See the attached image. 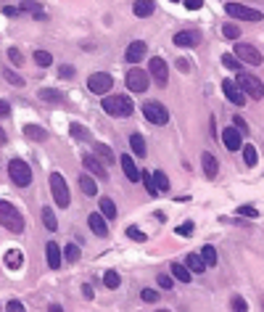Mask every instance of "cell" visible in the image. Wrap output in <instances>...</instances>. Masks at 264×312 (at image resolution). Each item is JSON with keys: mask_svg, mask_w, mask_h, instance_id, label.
I'll return each instance as SVG.
<instances>
[{"mask_svg": "<svg viewBox=\"0 0 264 312\" xmlns=\"http://www.w3.org/2000/svg\"><path fill=\"white\" fill-rule=\"evenodd\" d=\"M0 225L11 233H24V217L11 201H0Z\"/></svg>", "mask_w": 264, "mask_h": 312, "instance_id": "obj_1", "label": "cell"}, {"mask_svg": "<svg viewBox=\"0 0 264 312\" xmlns=\"http://www.w3.org/2000/svg\"><path fill=\"white\" fill-rule=\"evenodd\" d=\"M8 175H11V183L16 188H27L32 186V169L24 159H11L8 161Z\"/></svg>", "mask_w": 264, "mask_h": 312, "instance_id": "obj_2", "label": "cell"}, {"mask_svg": "<svg viewBox=\"0 0 264 312\" xmlns=\"http://www.w3.org/2000/svg\"><path fill=\"white\" fill-rule=\"evenodd\" d=\"M132 98L127 96H109L103 98V111L111 114V117H130L132 114Z\"/></svg>", "mask_w": 264, "mask_h": 312, "instance_id": "obj_3", "label": "cell"}, {"mask_svg": "<svg viewBox=\"0 0 264 312\" xmlns=\"http://www.w3.org/2000/svg\"><path fill=\"white\" fill-rule=\"evenodd\" d=\"M50 193H53V201L59 204V209H66L72 196H69V188H66V180L61 177V172H53L50 175Z\"/></svg>", "mask_w": 264, "mask_h": 312, "instance_id": "obj_4", "label": "cell"}, {"mask_svg": "<svg viewBox=\"0 0 264 312\" xmlns=\"http://www.w3.org/2000/svg\"><path fill=\"white\" fill-rule=\"evenodd\" d=\"M238 87L246 93V98H264V85L261 79L254 77V74H238Z\"/></svg>", "mask_w": 264, "mask_h": 312, "instance_id": "obj_5", "label": "cell"}, {"mask_svg": "<svg viewBox=\"0 0 264 312\" xmlns=\"http://www.w3.org/2000/svg\"><path fill=\"white\" fill-rule=\"evenodd\" d=\"M148 77H153V82L159 87H167L169 82V66L164 59H159V56H153L151 61H148Z\"/></svg>", "mask_w": 264, "mask_h": 312, "instance_id": "obj_6", "label": "cell"}, {"mask_svg": "<svg viewBox=\"0 0 264 312\" xmlns=\"http://www.w3.org/2000/svg\"><path fill=\"white\" fill-rule=\"evenodd\" d=\"M111 85H114V77L106 74V72H95V74L87 77V87H90V93H95V96L109 93Z\"/></svg>", "mask_w": 264, "mask_h": 312, "instance_id": "obj_7", "label": "cell"}, {"mask_svg": "<svg viewBox=\"0 0 264 312\" xmlns=\"http://www.w3.org/2000/svg\"><path fill=\"white\" fill-rule=\"evenodd\" d=\"M143 117L151 124H167L169 122V111L162 106V103L151 101V103H143Z\"/></svg>", "mask_w": 264, "mask_h": 312, "instance_id": "obj_8", "label": "cell"}, {"mask_svg": "<svg viewBox=\"0 0 264 312\" xmlns=\"http://www.w3.org/2000/svg\"><path fill=\"white\" fill-rule=\"evenodd\" d=\"M124 82H127V87L132 93H145L148 85H151V79H148V72H143V69H130Z\"/></svg>", "mask_w": 264, "mask_h": 312, "instance_id": "obj_9", "label": "cell"}, {"mask_svg": "<svg viewBox=\"0 0 264 312\" xmlns=\"http://www.w3.org/2000/svg\"><path fill=\"white\" fill-rule=\"evenodd\" d=\"M235 56H238L243 64H251V66H259V64L264 61V56L254 48V45H246V42H238V45H235Z\"/></svg>", "mask_w": 264, "mask_h": 312, "instance_id": "obj_10", "label": "cell"}, {"mask_svg": "<svg viewBox=\"0 0 264 312\" xmlns=\"http://www.w3.org/2000/svg\"><path fill=\"white\" fill-rule=\"evenodd\" d=\"M227 16L233 19H248V21H261V14L248 6H240V3H227Z\"/></svg>", "mask_w": 264, "mask_h": 312, "instance_id": "obj_11", "label": "cell"}, {"mask_svg": "<svg viewBox=\"0 0 264 312\" xmlns=\"http://www.w3.org/2000/svg\"><path fill=\"white\" fill-rule=\"evenodd\" d=\"M172 42H175L177 48H196V45L201 42V34L196 29H182V32H177L175 37H172Z\"/></svg>", "mask_w": 264, "mask_h": 312, "instance_id": "obj_12", "label": "cell"}, {"mask_svg": "<svg viewBox=\"0 0 264 312\" xmlns=\"http://www.w3.org/2000/svg\"><path fill=\"white\" fill-rule=\"evenodd\" d=\"M222 90H225V96H227V101H230L233 106H243L246 103V93L238 87V82H233V79H225Z\"/></svg>", "mask_w": 264, "mask_h": 312, "instance_id": "obj_13", "label": "cell"}, {"mask_svg": "<svg viewBox=\"0 0 264 312\" xmlns=\"http://www.w3.org/2000/svg\"><path fill=\"white\" fill-rule=\"evenodd\" d=\"M240 138H243L240 130H235V127H225V130H222V146L227 148V151H238V148L243 146Z\"/></svg>", "mask_w": 264, "mask_h": 312, "instance_id": "obj_14", "label": "cell"}, {"mask_svg": "<svg viewBox=\"0 0 264 312\" xmlns=\"http://www.w3.org/2000/svg\"><path fill=\"white\" fill-rule=\"evenodd\" d=\"M82 164H85V169H87V172H93L95 177H100V180H109L106 164H100L95 154H85V156H82Z\"/></svg>", "mask_w": 264, "mask_h": 312, "instance_id": "obj_15", "label": "cell"}, {"mask_svg": "<svg viewBox=\"0 0 264 312\" xmlns=\"http://www.w3.org/2000/svg\"><path fill=\"white\" fill-rule=\"evenodd\" d=\"M145 42L143 40H132L127 45V51H124V59H127L130 64H137V61H143V56H145Z\"/></svg>", "mask_w": 264, "mask_h": 312, "instance_id": "obj_16", "label": "cell"}, {"mask_svg": "<svg viewBox=\"0 0 264 312\" xmlns=\"http://www.w3.org/2000/svg\"><path fill=\"white\" fill-rule=\"evenodd\" d=\"M87 225H90V230H93L95 236H100V238H106L109 236V225H106V217H103L100 212H93L87 217Z\"/></svg>", "mask_w": 264, "mask_h": 312, "instance_id": "obj_17", "label": "cell"}, {"mask_svg": "<svg viewBox=\"0 0 264 312\" xmlns=\"http://www.w3.org/2000/svg\"><path fill=\"white\" fill-rule=\"evenodd\" d=\"M117 161L122 164V169H124V175H127V180H132V183H137V180H140V172H137V167H135L132 156L122 154V159H117Z\"/></svg>", "mask_w": 264, "mask_h": 312, "instance_id": "obj_18", "label": "cell"}, {"mask_svg": "<svg viewBox=\"0 0 264 312\" xmlns=\"http://www.w3.org/2000/svg\"><path fill=\"white\" fill-rule=\"evenodd\" d=\"M45 257H48V268H53V270H59L61 268V249H59V244H53V241H50V244L48 246H45Z\"/></svg>", "mask_w": 264, "mask_h": 312, "instance_id": "obj_19", "label": "cell"}, {"mask_svg": "<svg viewBox=\"0 0 264 312\" xmlns=\"http://www.w3.org/2000/svg\"><path fill=\"white\" fill-rule=\"evenodd\" d=\"M132 11H135V16H140V19H145V16H151L153 11H156V6H153V0H135V6H132Z\"/></svg>", "mask_w": 264, "mask_h": 312, "instance_id": "obj_20", "label": "cell"}, {"mask_svg": "<svg viewBox=\"0 0 264 312\" xmlns=\"http://www.w3.org/2000/svg\"><path fill=\"white\" fill-rule=\"evenodd\" d=\"M201 161H203V172H206V177H217V172H220L217 156H214V154H203Z\"/></svg>", "mask_w": 264, "mask_h": 312, "instance_id": "obj_21", "label": "cell"}, {"mask_svg": "<svg viewBox=\"0 0 264 312\" xmlns=\"http://www.w3.org/2000/svg\"><path fill=\"white\" fill-rule=\"evenodd\" d=\"M6 264L11 270H19L21 264H24V254H21L19 249H11V251H6Z\"/></svg>", "mask_w": 264, "mask_h": 312, "instance_id": "obj_22", "label": "cell"}, {"mask_svg": "<svg viewBox=\"0 0 264 312\" xmlns=\"http://www.w3.org/2000/svg\"><path fill=\"white\" fill-rule=\"evenodd\" d=\"M24 135L27 138H32V141H48V130H42V127H37V124H24Z\"/></svg>", "mask_w": 264, "mask_h": 312, "instance_id": "obj_23", "label": "cell"}, {"mask_svg": "<svg viewBox=\"0 0 264 312\" xmlns=\"http://www.w3.org/2000/svg\"><path fill=\"white\" fill-rule=\"evenodd\" d=\"M77 183H79V188H82L85 196H95V193H98V186H95V180L90 177V175H79Z\"/></svg>", "mask_w": 264, "mask_h": 312, "instance_id": "obj_24", "label": "cell"}, {"mask_svg": "<svg viewBox=\"0 0 264 312\" xmlns=\"http://www.w3.org/2000/svg\"><path fill=\"white\" fill-rule=\"evenodd\" d=\"M95 156L103 159V164H114L117 161V156H114V151L109 146H103V143H95Z\"/></svg>", "mask_w": 264, "mask_h": 312, "instance_id": "obj_25", "label": "cell"}, {"mask_svg": "<svg viewBox=\"0 0 264 312\" xmlns=\"http://www.w3.org/2000/svg\"><path fill=\"white\" fill-rule=\"evenodd\" d=\"M185 264H188L190 273H203V270H206V262L201 259V254H188Z\"/></svg>", "mask_w": 264, "mask_h": 312, "instance_id": "obj_26", "label": "cell"}, {"mask_svg": "<svg viewBox=\"0 0 264 312\" xmlns=\"http://www.w3.org/2000/svg\"><path fill=\"white\" fill-rule=\"evenodd\" d=\"M37 96H40L42 101H48V103H64V93H59V90H50V87H42Z\"/></svg>", "mask_w": 264, "mask_h": 312, "instance_id": "obj_27", "label": "cell"}, {"mask_svg": "<svg viewBox=\"0 0 264 312\" xmlns=\"http://www.w3.org/2000/svg\"><path fill=\"white\" fill-rule=\"evenodd\" d=\"M69 132H72V135L77 138V141H82V143H87V141H90V132H87V127H82L79 122H72V124H69Z\"/></svg>", "mask_w": 264, "mask_h": 312, "instance_id": "obj_28", "label": "cell"}, {"mask_svg": "<svg viewBox=\"0 0 264 312\" xmlns=\"http://www.w3.org/2000/svg\"><path fill=\"white\" fill-rule=\"evenodd\" d=\"M100 214L106 217V219H114V217H117V206H114V201L106 199V196L100 199Z\"/></svg>", "mask_w": 264, "mask_h": 312, "instance_id": "obj_29", "label": "cell"}, {"mask_svg": "<svg viewBox=\"0 0 264 312\" xmlns=\"http://www.w3.org/2000/svg\"><path fill=\"white\" fill-rule=\"evenodd\" d=\"M172 278L180 281V283H188L190 281V270L182 268V264H172Z\"/></svg>", "mask_w": 264, "mask_h": 312, "instance_id": "obj_30", "label": "cell"}, {"mask_svg": "<svg viewBox=\"0 0 264 312\" xmlns=\"http://www.w3.org/2000/svg\"><path fill=\"white\" fill-rule=\"evenodd\" d=\"M130 146H132V151H135V156H145V141H143V135H132L130 138Z\"/></svg>", "mask_w": 264, "mask_h": 312, "instance_id": "obj_31", "label": "cell"}, {"mask_svg": "<svg viewBox=\"0 0 264 312\" xmlns=\"http://www.w3.org/2000/svg\"><path fill=\"white\" fill-rule=\"evenodd\" d=\"M153 183H156L159 193H167V191L172 188V183H169V177L164 175V172H153Z\"/></svg>", "mask_w": 264, "mask_h": 312, "instance_id": "obj_32", "label": "cell"}, {"mask_svg": "<svg viewBox=\"0 0 264 312\" xmlns=\"http://www.w3.org/2000/svg\"><path fill=\"white\" fill-rule=\"evenodd\" d=\"M201 259L206 262V268H214L217 264V249L214 246H203L201 249Z\"/></svg>", "mask_w": 264, "mask_h": 312, "instance_id": "obj_33", "label": "cell"}, {"mask_svg": "<svg viewBox=\"0 0 264 312\" xmlns=\"http://www.w3.org/2000/svg\"><path fill=\"white\" fill-rule=\"evenodd\" d=\"M103 286H106V288H119V286H122L119 273H117V270H109L106 275H103Z\"/></svg>", "mask_w": 264, "mask_h": 312, "instance_id": "obj_34", "label": "cell"}, {"mask_svg": "<svg viewBox=\"0 0 264 312\" xmlns=\"http://www.w3.org/2000/svg\"><path fill=\"white\" fill-rule=\"evenodd\" d=\"M42 222H45V228H48V230H56V228H59V219H56V214H53L50 206H45V209H42Z\"/></svg>", "mask_w": 264, "mask_h": 312, "instance_id": "obj_35", "label": "cell"}, {"mask_svg": "<svg viewBox=\"0 0 264 312\" xmlns=\"http://www.w3.org/2000/svg\"><path fill=\"white\" fill-rule=\"evenodd\" d=\"M34 64H37V66H50L53 64V56L48 51H34Z\"/></svg>", "mask_w": 264, "mask_h": 312, "instance_id": "obj_36", "label": "cell"}, {"mask_svg": "<svg viewBox=\"0 0 264 312\" xmlns=\"http://www.w3.org/2000/svg\"><path fill=\"white\" fill-rule=\"evenodd\" d=\"M3 77L8 79L11 85H16V87H24V77H19L14 69H3Z\"/></svg>", "mask_w": 264, "mask_h": 312, "instance_id": "obj_37", "label": "cell"}, {"mask_svg": "<svg viewBox=\"0 0 264 312\" xmlns=\"http://www.w3.org/2000/svg\"><path fill=\"white\" fill-rule=\"evenodd\" d=\"M222 64L227 69H233V72H240V59H235V53H225L222 56Z\"/></svg>", "mask_w": 264, "mask_h": 312, "instance_id": "obj_38", "label": "cell"}, {"mask_svg": "<svg viewBox=\"0 0 264 312\" xmlns=\"http://www.w3.org/2000/svg\"><path fill=\"white\" fill-rule=\"evenodd\" d=\"M140 180H143V186H145V191H148V193H151V196H159V188H156V183H153V175H148V172H143Z\"/></svg>", "mask_w": 264, "mask_h": 312, "instance_id": "obj_39", "label": "cell"}, {"mask_svg": "<svg viewBox=\"0 0 264 312\" xmlns=\"http://www.w3.org/2000/svg\"><path fill=\"white\" fill-rule=\"evenodd\" d=\"M243 161L248 167H256V148L254 146H243Z\"/></svg>", "mask_w": 264, "mask_h": 312, "instance_id": "obj_40", "label": "cell"}, {"mask_svg": "<svg viewBox=\"0 0 264 312\" xmlns=\"http://www.w3.org/2000/svg\"><path fill=\"white\" fill-rule=\"evenodd\" d=\"M143 302H148V304H156L159 302V291H153V288H143Z\"/></svg>", "mask_w": 264, "mask_h": 312, "instance_id": "obj_41", "label": "cell"}, {"mask_svg": "<svg viewBox=\"0 0 264 312\" xmlns=\"http://www.w3.org/2000/svg\"><path fill=\"white\" fill-rule=\"evenodd\" d=\"M222 34H225V37H227V40H238V34H240V29H238L235 24H225V27H222Z\"/></svg>", "mask_w": 264, "mask_h": 312, "instance_id": "obj_42", "label": "cell"}, {"mask_svg": "<svg viewBox=\"0 0 264 312\" xmlns=\"http://www.w3.org/2000/svg\"><path fill=\"white\" fill-rule=\"evenodd\" d=\"M127 236L132 241H137V244H145V233H143V230H137V228H127Z\"/></svg>", "mask_w": 264, "mask_h": 312, "instance_id": "obj_43", "label": "cell"}, {"mask_svg": "<svg viewBox=\"0 0 264 312\" xmlns=\"http://www.w3.org/2000/svg\"><path fill=\"white\" fill-rule=\"evenodd\" d=\"M66 259H69V262H77V259H79V246L69 244V246H66Z\"/></svg>", "mask_w": 264, "mask_h": 312, "instance_id": "obj_44", "label": "cell"}, {"mask_svg": "<svg viewBox=\"0 0 264 312\" xmlns=\"http://www.w3.org/2000/svg\"><path fill=\"white\" fill-rule=\"evenodd\" d=\"M59 77H64V79H72V77H74V66H69V64L59 66Z\"/></svg>", "mask_w": 264, "mask_h": 312, "instance_id": "obj_45", "label": "cell"}, {"mask_svg": "<svg viewBox=\"0 0 264 312\" xmlns=\"http://www.w3.org/2000/svg\"><path fill=\"white\" fill-rule=\"evenodd\" d=\"M238 214H240V217H259V212L254 209V206H240Z\"/></svg>", "mask_w": 264, "mask_h": 312, "instance_id": "obj_46", "label": "cell"}, {"mask_svg": "<svg viewBox=\"0 0 264 312\" xmlns=\"http://www.w3.org/2000/svg\"><path fill=\"white\" fill-rule=\"evenodd\" d=\"M8 59H11V64H16V66H21V61H24V59H21V53H19L16 48H11V51H8Z\"/></svg>", "mask_w": 264, "mask_h": 312, "instance_id": "obj_47", "label": "cell"}, {"mask_svg": "<svg viewBox=\"0 0 264 312\" xmlns=\"http://www.w3.org/2000/svg\"><path fill=\"white\" fill-rule=\"evenodd\" d=\"M233 124H235V130H240V132H248V124H246V119H243V117H233Z\"/></svg>", "mask_w": 264, "mask_h": 312, "instance_id": "obj_48", "label": "cell"}, {"mask_svg": "<svg viewBox=\"0 0 264 312\" xmlns=\"http://www.w3.org/2000/svg\"><path fill=\"white\" fill-rule=\"evenodd\" d=\"M156 283L162 286V288H172V275H164V273H162V275L156 278Z\"/></svg>", "mask_w": 264, "mask_h": 312, "instance_id": "obj_49", "label": "cell"}, {"mask_svg": "<svg viewBox=\"0 0 264 312\" xmlns=\"http://www.w3.org/2000/svg\"><path fill=\"white\" fill-rule=\"evenodd\" d=\"M233 309H238V312H246V309H248V304H246L240 296H233Z\"/></svg>", "mask_w": 264, "mask_h": 312, "instance_id": "obj_50", "label": "cell"}, {"mask_svg": "<svg viewBox=\"0 0 264 312\" xmlns=\"http://www.w3.org/2000/svg\"><path fill=\"white\" fill-rule=\"evenodd\" d=\"M177 236H193V222H185L177 228Z\"/></svg>", "mask_w": 264, "mask_h": 312, "instance_id": "obj_51", "label": "cell"}, {"mask_svg": "<svg viewBox=\"0 0 264 312\" xmlns=\"http://www.w3.org/2000/svg\"><path fill=\"white\" fill-rule=\"evenodd\" d=\"M6 309H11V312H21V309H24V304L14 299V302H8V304H6Z\"/></svg>", "mask_w": 264, "mask_h": 312, "instance_id": "obj_52", "label": "cell"}, {"mask_svg": "<svg viewBox=\"0 0 264 312\" xmlns=\"http://www.w3.org/2000/svg\"><path fill=\"white\" fill-rule=\"evenodd\" d=\"M203 6V0H185V8H190V11H198Z\"/></svg>", "mask_w": 264, "mask_h": 312, "instance_id": "obj_53", "label": "cell"}, {"mask_svg": "<svg viewBox=\"0 0 264 312\" xmlns=\"http://www.w3.org/2000/svg\"><path fill=\"white\" fill-rule=\"evenodd\" d=\"M11 114V106H8V101H0V117H8Z\"/></svg>", "mask_w": 264, "mask_h": 312, "instance_id": "obj_54", "label": "cell"}, {"mask_svg": "<svg viewBox=\"0 0 264 312\" xmlns=\"http://www.w3.org/2000/svg\"><path fill=\"white\" fill-rule=\"evenodd\" d=\"M3 14H6V16H19L21 11H19V8H11V6H6V8H3Z\"/></svg>", "mask_w": 264, "mask_h": 312, "instance_id": "obj_55", "label": "cell"}, {"mask_svg": "<svg viewBox=\"0 0 264 312\" xmlns=\"http://www.w3.org/2000/svg\"><path fill=\"white\" fill-rule=\"evenodd\" d=\"M177 69H180V72H188L190 66H188V61H177Z\"/></svg>", "mask_w": 264, "mask_h": 312, "instance_id": "obj_56", "label": "cell"}, {"mask_svg": "<svg viewBox=\"0 0 264 312\" xmlns=\"http://www.w3.org/2000/svg\"><path fill=\"white\" fill-rule=\"evenodd\" d=\"M0 143H8V135H6L3 127H0Z\"/></svg>", "mask_w": 264, "mask_h": 312, "instance_id": "obj_57", "label": "cell"}, {"mask_svg": "<svg viewBox=\"0 0 264 312\" xmlns=\"http://www.w3.org/2000/svg\"><path fill=\"white\" fill-rule=\"evenodd\" d=\"M172 3H180V0H172Z\"/></svg>", "mask_w": 264, "mask_h": 312, "instance_id": "obj_58", "label": "cell"}, {"mask_svg": "<svg viewBox=\"0 0 264 312\" xmlns=\"http://www.w3.org/2000/svg\"><path fill=\"white\" fill-rule=\"evenodd\" d=\"M261 304H264V302H261Z\"/></svg>", "mask_w": 264, "mask_h": 312, "instance_id": "obj_59", "label": "cell"}]
</instances>
